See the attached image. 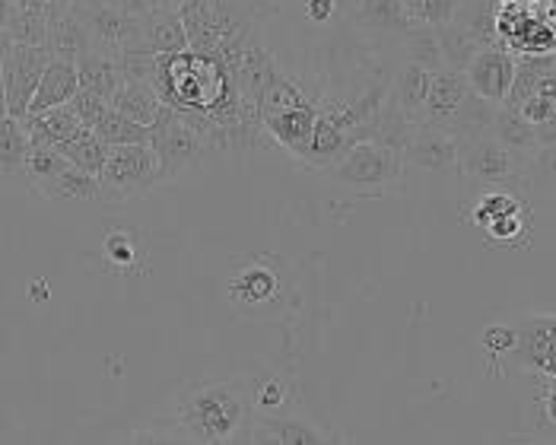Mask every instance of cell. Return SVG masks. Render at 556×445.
<instances>
[{
    "mask_svg": "<svg viewBox=\"0 0 556 445\" xmlns=\"http://www.w3.org/2000/svg\"><path fill=\"white\" fill-rule=\"evenodd\" d=\"M518 191L528 201H551V204H556V140L541 143L528 156L525 176L518 181Z\"/></svg>",
    "mask_w": 556,
    "mask_h": 445,
    "instance_id": "18",
    "label": "cell"
},
{
    "mask_svg": "<svg viewBox=\"0 0 556 445\" xmlns=\"http://www.w3.org/2000/svg\"><path fill=\"white\" fill-rule=\"evenodd\" d=\"M341 0H305V16L312 23H328L338 13Z\"/></svg>",
    "mask_w": 556,
    "mask_h": 445,
    "instance_id": "33",
    "label": "cell"
},
{
    "mask_svg": "<svg viewBox=\"0 0 556 445\" xmlns=\"http://www.w3.org/2000/svg\"><path fill=\"white\" fill-rule=\"evenodd\" d=\"M92 131L99 134L109 147H122V143H150V128L134 122L128 115H122L118 109L109 105V112L96 122Z\"/></svg>",
    "mask_w": 556,
    "mask_h": 445,
    "instance_id": "26",
    "label": "cell"
},
{
    "mask_svg": "<svg viewBox=\"0 0 556 445\" xmlns=\"http://www.w3.org/2000/svg\"><path fill=\"white\" fill-rule=\"evenodd\" d=\"M407 16L414 26H429V29H442L448 23H455L462 0H404Z\"/></svg>",
    "mask_w": 556,
    "mask_h": 445,
    "instance_id": "28",
    "label": "cell"
},
{
    "mask_svg": "<svg viewBox=\"0 0 556 445\" xmlns=\"http://www.w3.org/2000/svg\"><path fill=\"white\" fill-rule=\"evenodd\" d=\"M80 89V74H77V64L71 61H58L51 58V64L45 67L42 84L36 89V99L29 105L26 115H42L48 109H58V105H67L74 99V92Z\"/></svg>",
    "mask_w": 556,
    "mask_h": 445,
    "instance_id": "16",
    "label": "cell"
},
{
    "mask_svg": "<svg viewBox=\"0 0 556 445\" xmlns=\"http://www.w3.org/2000/svg\"><path fill=\"white\" fill-rule=\"evenodd\" d=\"M528 156L503 143L496 134L477 131L458 140V173L486 188H518Z\"/></svg>",
    "mask_w": 556,
    "mask_h": 445,
    "instance_id": "3",
    "label": "cell"
},
{
    "mask_svg": "<svg viewBox=\"0 0 556 445\" xmlns=\"http://www.w3.org/2000/svg\"><path fill=\"white\" fill-rule=\"evenodd\" d=\"M483 351L490 354V359H503L515 351V328L509 325H490L483 331Z\"/></svg>",
    "mask_w": 556,
    "mask_h": 445,
    "instance_id": "30",
    "label": "cell"
},
{
    "mask_svg": "<svg viewBox=\"0 0 556 445\" xmlns=\"http://www.w3.org/2000/svg\"><path fill=\"white\" fill-rule=\"evenodd\" d=\"M48 64H51V51L45 44L13 42L7 61H3V71H0V84H3V96H7V112L13 118H23L29 112Z\"/></svg>",
    "mask_w": 556,
    "mask_h": 445,
    "instance_id": "7",
    "label": "cell"
},
{
    "mask_svg": "<svg viewBox=\"0 0 556 445\" xmlns=\"http://www.w3.org/2000/svg\"><path fill=\"white\" fill-rule=\"evenodd\" d=\"M229 293L245 306H261L277 296V277L267 267H249L229 283Z\"/></svg>",
    "mask_w": 556,
    "mask_h": 445,
    "instance_id": "25",
    "label": "cell"
},
{
    "mask_svg": "<svg viewBox=\"0 0 556 445\" xmlns=\"http://www.w3.org/2000/svg\"><path fill=\"white\" fill-rule=\"evenodd\" d=\"M45 48L51 51V58L71 61V64H77L80 58H86V54L92 51L89 36H86L84 20H80V13L74 10V0H64V3L58 7V13L51 16Z\"/></svg>",
    "mask_w": 556,
    "mask_h": 445,
    "instance_id": "12",
    "label": "cell"
},
{
    "mask_svg": "<svg viewBox=\"0 0 556 445\" xmlns=\"http://www.w3.org/2000/svg\"><path fill=\"white\" fill-rule=\"evenodd\" d=\"M10 48H13V36L7 29H0V71H3V61H7Z\"/></svg>",
    "mask_w": 556,
    "mask_h": 445,
    "instance_id": "37",
    "label": "cell"
},
{
    "mask_svg": "<svg viewBox=\"0 0 556 445\" xmlns=\"http://www.w3.org/2000/svg\"><path fill=\"white\" fill-rule=\"evenodd\" d=\"M255 398L239 382H207L188 389L175 407V436L181 443H249Z\"/></svg>",
    "mask_w": 556,
    "mask_h": 445,
    "instance_id": "1",
    "label": "cell"
},
{
    "mask_svg": "<svg viewBox=\"0 0 556 445\" xmlns=\"http://www.w3.org/2000/svg\"><path fill=\"white\" fill-rule=\"evenodd\" d=\"M58 150H61L77 169H86V173H92V176L102 173L105 156H109V143L92 131V128H84L80 134H74L71 140L58 143Z\"/></svg>",
    "mask_w": 556,
    "mask_h": 445,
    "instance_id": "24",
    "label": "cell"
},
{
    "mask_svg": "<svg viewBox=\"0 0 556 445\" xmlns=\"http://www.w3.org/2000/svg\"><path fill=\"white\" fill-rule=\"evenodd\" d=\"M528 207H531V201L521 198L513 188H483V194L471 207V223L483 229L500 217H509L515 211H528Z\"/></svg>",
    "mask_w": 556,
    "mask_h": 445,
    "instance_id": "23",
    "label": "cell"
},
{
    "mask_svg": "<svg viewBox=\"0 0 556 445\" xmlns=\"http://www.w3.org/2000/svg\"><path fill=\"white\" fill-rule=\"evenodd\" d=\"M29 147H33V140H29L26 128H23V122L13 118V115H3L0 118V176L23 173Z\"/></svg>",
    "mask_w": 556,
    "mask_h": 445,
    "instance_id": "22",
    "label": "cell"
},
{
    "mask_svg": "<svg viewBox=\"0 0 556 445\" xmlns=\"http://www.w3.org/2000/svg\"><path fill=\"white\" fill-rule=\"evenodd\" d=\"M401 169H404V156L397 150H391L379 140L363 137V140L346 147V153L334 163L331 176L346 188H366V185L382 188V185L397 181Z\"/></svg>",
    "mask_w": 556,
    "mask_h": 445,
    "instance_id": "6",
    "label": "cell"
},
{
    "mask_svg": "<svg viewBox=\"0 0 556 445\" xmlns=\"http://www.w3.org/2000/svg\"><path fill=\"white\" fill-rule=\"evenodd\" d=\"M99 181L105 188V201H128V198L150 191L153 185L163 181L156 150L150 143L109 147V156H105V166L99 173Z\"/></svg>",
    "mask_w": 556,
    "mask_h": 445,
    "instance_id": "4",
    "label": "cell"
},
{
    "mask_svg": "<svg viewBox=\"0 0 556 445\" xmlns=\"http://www.w3.org/2000/svg\"><path fill=\"white\" fill-rule=\"evenodd\" d=\"M77 74H80V87L105 96L109 105H112V96H115V92L122 89V84H125V67H122V61L112 58V54H102V51H89L86 58H80V61H77Z\"/></svg>",
    "mask_w": 556,
    "mask_h": 445,
    "instance_id": "19",
    "label": "cell"
},
{
    "mask_svg": "<svg viewBox=\"0 0 556 445\" xmlns=\"http://www.w3.org/2000/svg\"><path fill=\"white\" fill-rule=\"evenodd\" d=\"M350 16L359 29L379 36H404L414 29L404 0H350Z\"/></svg>",
    "mask_w": 556,
    "mask_h": 445,
    "instance_id": "15",
    "label": "cell"
},
{
    "mask_svg": "<svg viewBox=\"0 0 556 445\" xmlns=\"http://www.w3.org/2000/svg\"><path fill=\"white\" fill-rule=\"evenodd\" d=\"M528 211H515L509 217H500L490 226H483L486 242L500 245V249H521V245H528V236H531V214Z\"/></svg>",
    "mask_w": 556,
    "mask_h": 445,
    "instance_id": "27",
    "label": "cell"
},
{
    "mask_svg": "<svg viewBox=\"0 0 556 445\" xmlns=\"http://www.w3.org/2000/svg\"><path fill=\"white\" fill-rule=\"evenodd\" d=\"M67 105L77 112V118H80V125H84V128H96V122L109 112V99L86 87L77 89V92H74V99H71Z\"/></svg>",
    "mask_w": 556,
    "mask_h": 445,
    "instance_id": "29",
    "label": "cell"
},
{
    "mask_svg": "<svg viewBox=\"0 0 556 445\" xmlns=\"http://www.w3.org/2000/svg\"><path fill=\"white\" fill-rule=\"evenodd\" d=\"M290 395V389H287V382H280V379H270V382H264V385H257L255 392H252V398H255V407L261 414H274V410H280L283 407V400Z\"/></svg>",
    "mask_w": 556,
    "mask_h": 445,
    "instance_id": "31",
    "label": "cell"
},
{
    "mask_svg": "<svg viewBox=\"0 0 556 445\" xmlns=\"http://www.w3.org/2000/svg\"><path fill=\"white\" fill-rule=\"evenodd\" d=\"M140 51L153 54V58L188 51V33L181 26L178 10L153 7L147 16H140Z\"/></svg>",
    "mask_w": 556,
    "mask_h": 445,
    "instance_id": "13",
    "label": "cell"
},
{
    "mask_svg": "<svg viewBox=\"0 0 556 445\" xmlns=\"http://www.w3.org/2000/svg\"><path fill=\"white\" fill-rule=\"evenodd\" d=\"M515 71H518V61L506 44H483L462 74L477 99L500 109V105H506V99L513 92Z\"/></svg>",
    "mask_w": 556,
    "mask_h": 445,
    "instance_id": "8",
    "label": "cell"
},
{
    "mask_svg": "<svg viewBox=\"0 0 556 445\" xmlns=\"http://www.w3.org/2000/svg\"><path fill=\"white\" fill-rule=\"evenodd\" d=\"M74 10L84 20L92 51H102L112 58L143 54L140 51V16L115 10L102 0H74Z\"/></svg>",
    "mask_w": 556,
    "mask_h": 445,
    "instance_id": "5",
    "label": "cell"
},
{
    "mask_svg": "<svg viewBox=\"0 0 556 445\" xmlns=\"http://www.w3.org/2000/svg\"><path fill=\"white\" fill-rule=\"evenodd\" d=\"M112 109H118L122 115H128V118H134V122H140V125L150 128V125L156 122V115L163 112V102H160L156 89L150 87L147 80L125 77L122 89L112 96Z\"/></svg>",
    "mask_w": 556,
    "mask_h": 445,
    "instance_id": "20",
    "label": "cell"
},
{
    "mask_svg": "<svg viewBox=\"0 0 556 445\" xmlns=\"http://www.w3.org/2000/svg\"><path fill=\"white\" fill-rule=\"evenodd\" d=\"M249 443H283V445H321L331 443L328 430L296 414H261L252 420Z\"/></svg>",
    "mask_w": 556,
    "mask_h": 445,
    "instance_id": "11",
    "label": "cell"
},
{
    "mask_svg": "<svg viewBox=\"0 0 556 445\" xmlns=\"http://www.w3.org/2000/svg\"><path fill=\"white\" fill-rule=\"evenodd\" d=\"M13 7H16V0H0V29H7V26H10V20H13Z\"/></svg>",
    "mask_w": 556,
    "mask_h": 445,
    "instance_id": "36",
    "label": "cell"
},
{
    "mask_svg": "<svg viewBox=\"0 0 556 445\" xmlns=\"http://www.w3.org/2000/svg\"><path fill=\"white\" fill-rule=\"evenodd\" d=\"M315 122H318V105L308 102V99H305L302 105H293V109L274 112V115H261L264 131L274 134V137H277L290 153H296V156L305 150V143L312 140Z\"/></svg>",
    "mask_w": 556,
    "mask_h": 445,
    "instance_id": "14",
    "label": "cell"
},
{
    "mask_svg": "<svg viewBox=\"0 0 556 445\" xmlns=\"http://www.w3.org/2000/svg\"><path fill=\"white\" fill-rule=\"evenodd\" d=\"M541 414L547 423L556 427V382L554 379H544V392H541Z\"/></svg>",
    "mask_w": 556,
    "mask_h": 445,
    "instance_id": "34",
    "label": "cell"
},
{
    "mask_svg": "<svg viewBox=\"0 0 556 445\" xmlns=\"http://www.w3.org/2000/svg\"><path fill=\"white\" fill-rule=\"evenodd\" d=\"M64 0H16L13 7V20L7 26V33L13 36V42L23 44H45L48 39V26L51 16L58 13Z\"/></svg>",
    "mask_w": 556,
    "mask_h": 445,
    "instance_id": "17",
    "label": "cell"
},
{
    "mask_svg": "<svg viewBox=\"0 0 556 445\" xmlns=\"http://www.w3.org/2000/svg\"><path fill=\"white\" fill-rule=\"evenodd\" d=\"M105 258L118 267L134 265L137 252H134V242H130L128 232H112V236L105 239Z\"/></svg>",
    "mask_w": 556,
    "mask_h": 445,
    "instance_id": "32",
    "label": "cell"
},
{
    "mask_svg": "<svg viewBox=\"0 0 556 445\" xmlns=\"http://www.w3.org/2000/svg\"><path fill=\"white\" fill-rule=\"evenodd\" d=\"M236 3H245V0H236Z\"/></svg>",
    "mask_w": 556,
    "mask_h": 445,
    "instance_id": "39",
    "label": "cell"
},
{
    "mask_svg": "<svg viewBox=\"0 0 556 445\" xmlns=\"http://www.w3.org/2000/svg\"><path fill=\"white\" fill-rule=\"evenodd\" d=\"M404 163L429 169V173L458 169V137L445 128L417 125L407 147H404Z\"/></svg>",
    "mask_w": 556,
    "mask_h": 445,
    "instance_id": "10",
    "label": "cell"
},
{
    "mask_svg": "<svg viewBox=\"0 0 556 445\" xmlns=\"http://www.w3.org/2000/svg\"><path fill=\"white\" fill-rule=\"evenodd\" d=\"M3 115H10V112H7V96H3V84H0V118Z\"/></svg>",
    "mask_w": 556,
    "mask_h": 445,
    "instance_id": "38",
    "label": "cell"
},
{
    "mask_svg": "<svg viewBox=\"0 0 556 445\" xmlns=\"http://www.w3.org/2000/svg\"><path fill=\"white\" fill-rule=\"evenodd\" d=\"M42 194L51 201H105V188H102L99 176L77 169L74 163L54 178Z\"/></svg>",
    "mask_w": 556,
    "mask_h": 445,
    "instance_id": "21",
    "label": "cell"
},
{
    "mask_svg": "<svg viewBox=\"0 0 556 445\" xmlns=\"http://www.w3.org/2000/svg\"><path fill=\"white\" fill-rule=\"evenodd\" d=\"M513 359L556 382V315H528L515 325Z\"/></svg>",
    "mask_w": 556,
    "mask_h": 445,
    "instance_id": "9",
    "label": "cell"
},
{
    "mask_svg": "<svg viewBox=\"0 0 556 445\" xmlns=\"http://www.w3.org/2000/svg\"><path fill=\"white\" fill-rule=\"evenodd\" d=\"M102 3H109L115 10H125V13H134V16H147L153 10L150 0H102Z\"/></svg>",
    "mask_w": 556,
    "mask_h": 445,
    "instance_id": "35",
    "label": "cell"
},
{
    "mask_svg": "<svg viewBox=\"0 0 556 445\" xmlns=\"http://www.w3.org/2000/svg\"><path fill=\"white\" fill-rule=\"evenodd\" d=\"M150 147L156 150L163 181L178 178L181 173H188L191 166L214 156L207 137L194 128V122L185 112H178L172 105H163V112L150 125Z\"/></svg>",
    "mask_w": 556,
    "mask_h": 445,
    "instance_id": "2",
    "label": "cell"
}]
</instances>
